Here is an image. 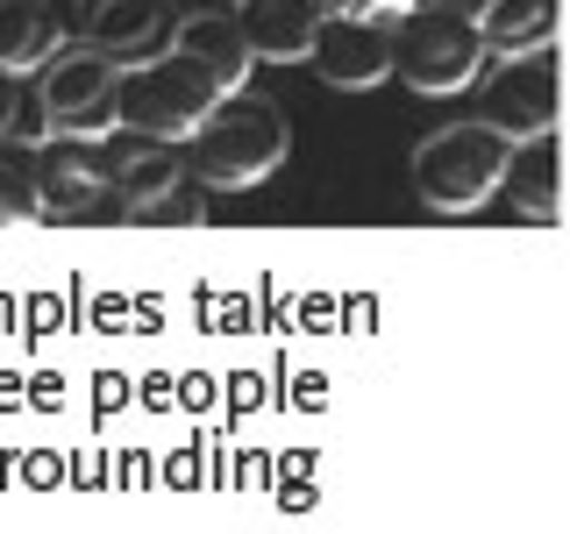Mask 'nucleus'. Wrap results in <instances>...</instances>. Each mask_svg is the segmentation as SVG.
<instances>
[{
    "instance_id": "1",
    "label": "nucleus",
    "mask_w": 570,
    "mask_h": 534,
    "mask_svg": "<svg viewBox=\"0 0 570 534\" xmlns=\"http://www.w3.org/2000/svg\"><path fill=\"white\" fill-rule=\"evenodd\" d=\"M186 150H193V171H200L207 192H249L285 165L293 121H285L278 100H264V93L243 86V93H222V107L186 136Z\"/></svg>"
},
{
    "instance_id": "2",
    "label": "nucleus",
    "mask_w": 570,
    "mask_h": 534,
    "mask_svg": "<svg viewBox=\"0 0 570 534\" xmlns=\"http://www.w3.org/2000/svg\"><path fill=\"white\" fill-rule=\"evenodd\" d=\"M214 107H222V79L178 43L157 58H129L115 79V129L136 142H186Z\"/></svg>"
},
{
    "instance_id": "3",
    "label": "nucleus",
    "mask_w": 570,
    "mask_h": 534,
    "mask_svg": "<svg viewBox=\"0 0 570 534\" xmlns=\"http://www.w3.org/2000/svg\"><path fill=\"white\" fill-rule=\"evenodd\" d=\"M507 165H513V136H499L485 115L478 121H456V129H435L414 150V200L428 214H478L492 200L499 186H507Z\"/></svg>"
},
{
    "instance_id": "4",
    "label": "nucleus",
    "mask_w": 570,
    "mask_h": 534,
    "mask_svg": "<svg viewBox=\"0 0 570 534\" xmlns=\"http://www.w3.org/2000/svg\"><path fill=\"white\" fill-rule=\"evenodd\" d=\"M492 50L485 36H478V22L456 8H406L400 29H392V71H400V86H414V93L428 100H450V93H471L478 79H485Z\"/></svg>"
},
{
    "instance_id": "5",
    "label": "nucleus",
    "mask_w": 570,
    "mask_h": 534,
    "mask_svg": "<svg viewBox=\"0 0 570 534\" xmlns=\"http://www.w3.org/2000/svg\"><path fill=\"white\" fill-rule=\"evenodd\" d=\"M115 50L100 43H58L43 65H36V100L50 115V136H107L115 129V79H121Z\"/></svg>"
},
{
    "instance_id": "6",
    "label": "nucleus",
    "mask_w": 570,
    "mask_h": 534,
    "mask_svg": "<svg viewBox=\"0 0 570 534\" xmlns=\"http://www.w3.org/2000/svg\"><path fill=\"white\" fill-rule=\"evenodd\" d=\"M557 58L549 50H521V58H492V71L478 79V115L492 121L499 136L528 142V136H549L557 129Z\"/></svg>"
},
{
    "instance_id": "7",
    "label": "nucleus",
    "mask_w": 570,
    "mask_h": 534,
    "mask_svg": "<svg viewBox=\"0 0 570 534\" xmlns=\"http://www.w3.org/2000/svg\"><path fill=\"white\" fill-rule=\"evenodd\" d=\"M36 186H43V221H71V214H94L115 192V150L100 136H50L36 142Z\"/></svg>"
},
{
    "instance_id": "8",
    "label": "nucleus",
    "mask_w": 570,
    "mask_h": 534,
    "mask_svg": "<svg viewBox=\"0 0 570 534\" xmlns=\"http://www.w3.org/2000/svg\"><path fill=\"white\" fill-rule=\"evenodd\" d=\"M307 65L343 93H371V86L392 79V22H371V14H321V36L307 50Z\"/></svg>"
},
{
    "instance_id": "9",
    "label": "nucleus",
    "mask_w": 570,
    "mask_h": 534,
    "mask_svg": "<svg viewBox=\"0 0 570 534\" xmlns=\"http://www.w3.org/2000/svg\"><path fill=\"white\" fill-rule=\"evenodd\" d=\"M236 29L249 36L257 65H307L314 36H321V0H236Z\"/></svg>"
},
{
    "instance_id": "10",
    "label": "nucleus",
    "mask_w": 570,
    "mask_h": 534,
    "mask_svg": "<svg viewBox=\"0 0 570 534\" xmlns=\"http://www.w3.org/2000/svg\"><path fill=\"white\" fill-rule=\"evenodd\" d=\"M171 43L186 50L193 65H207L214 79H222V93H243V86H249V65H257V50H249V36L236 29V14H228V8L186 14V22L171 29Z\"/></svg>"
},
{
    "instance_id": "11",
    "label": "nucleus",
    "mask_w": 570,
    "mask_h": 534,
    "mask_svg": "<svg viewBox=\"0 0 570 534\" xmlns=\"http://www.w3.org/2000/svg\"><path fill=\"white\" fill-rule=\"evenodd\" d=\"M478 22L492 58H521V50H549L557 43V0H456Z\"/></svg>"
},
{
    "instance_id": "12",
    "label": "nucleus",
    "mask_w": 570,
    "mask_h": 534,
    "mask_svg": "<svg viewBox=\"0 0 570 534\" xmlns=\"http://www.w3.org/2000/svg\"><path fill=\"white\" fill-rule=\"evenodd\" d=\"M79 36L115 58H150L165 36V0H79Z\"/></svg>"
},
{
    "instance_id": "13",
    "label": "nucleus",
    "mask_w": 570,
    "mask_h": 534,
    "mask_svg": "<svg viewBox=\"0 0 570 534\" xmlns=\"http://www.w3.org/2000/svg\"><path fill=\"white\" fill-rule=\"evenodd\" d=\"M58 43H65V29H58V14H50V0H0V71L36 79V65Z\"/></svg>"
},
{
    "instance_id": "14",
    "label": "nucleus",
    "mask_w": 570,
    "mask_h": 534,
    "mask_svg": "<svg viewBox=\"0 0 570 534\" xmlns=\"http://www.w3.org/2000/svg\"><path fill=\"white\" fill-rule=\"evenodd\" d=\"M507 186H513V207H521V214H534V221H557V214H563V192H557V129L513 142Z\"/></svg>"
},
{
    "instance_id": "15",
    "label": "nucleus",
    "mask_w": 570,
    "mask_h": 534,
    "mask_svg": "<svg viewBox=\"0 0 570 534\" xmlns=\"http://www.w3.org/2000/svg\"><path fill=\"white\" fill-rule=\"evenodd\" d=\"M186 178H200V171H193V150H186V142H142L136 157H121L115 200H121V207H136V200H150V192L186 186Z\"/></svg>"
},
{
    "instance_id": "16",
    "label": "nucleus",
    "mask_w": 570,
    "mask_h": 534,
    "mask_svg": "<svg viewBox=\"0 0 570 534\" xmlns=\"http://www.w3.org/2000/svg\"><path fill=\"white\" fill-rule=\"evenodd\" d=\"M43 221V186H36V157L0 142V228H29Z\"/></svg>"
},
{
    "instance_id": "17",
    "label": "nucleus",
    "mask_w": 570,
    "mask_h": 534,
    "mask_svg": "<svg viewBox=\"0 0 570 534\" xmlns=\"http://www.w3.org/2000/svg\"><path fill=\"white\" fill-rule=\"evenodd\" d=\"M121 221H136V228H200L207 221V186L186 178V186H171V192H150V200L121 207Z\"/></svg>"
},
{
    "instance_id": "18",
    "label": "nucleus",
    "mask_w": 570,
    "mask_h": 534,
    "mask_svg": "<svg viewBox=\"0 0 570 534\" xmlns=\"http://www.w3.org/2000/svg\"><path fill=\"white\" fill-rule=\"evenodd\" d=\"M22 100H29V79H22V71H0V142H14Z\"/></svg>"
},
{
    "instance_id": "19",
    "label": "nucleus",
    "mask_w": 570,
    "mask_h": 534,
    "mask_svg": "<svg viewBox=\"0 0 570 534\" xmlns=\"http://www.w3.org/2000/svg\"><path fill=\"white\" fill-rule=\"evenodd\" d=\"M321 8H335V14H371V22H392V29H400V14L414 8V0H321Z\"/></svg>"
}]
</instances>
